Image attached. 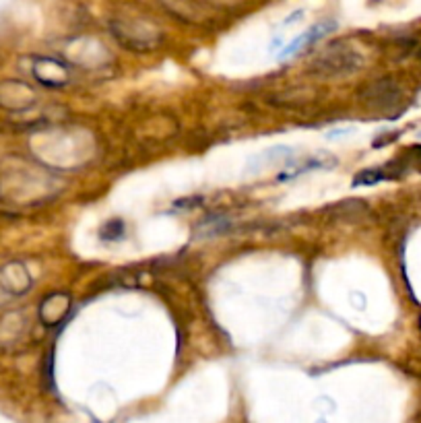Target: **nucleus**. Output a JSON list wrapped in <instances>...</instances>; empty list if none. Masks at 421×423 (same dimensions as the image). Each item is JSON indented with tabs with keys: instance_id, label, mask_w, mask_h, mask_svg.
I'll return each mask as SVG.
<instances>
[{
	"instance_id": "obj_9",
	"label": "nucleus",
	"mask_w": 421,
	"mask_h": 423,
	"mask_svg": "<svg viewBox=\"0 0 421 423\" xmlns=\"http://www.w3.org/2000/svg\"><path fill=\"white\" fill-rule=\"evenodd\" d=\"M164 6L169 15H174L186 23H201V15L196 13V9H192L188 4L186 0H164Z\"/></svg>"
},
{
	"instance_id": "obj_2",
	"label": "nucleus",
	"mask_w": 421,
	"mask_h": 423,
	"mask_svg": "<svg viewBox=\"0 0 421 423\" xmlns=\"http://www.w3.org/2000/svg\"><path fill=\"white\" fill-rule=\"evenodd\" d=\"M110 33L120 46L133 52H151L162 44L159 29L140 19H114L110 21Z\"/></svg>"
},
{
	"instance_id": "obj_8",
	"label": "nucleus",
	"mask_w": 421,
	"mask_h": 423,
	"mask_svg": "<svg viewBox=\"0 0 421 423\" xmlns=\"http://www.w3.org/2000/svg\"><path fill=\"white\" fill-rule=\"evenodd\" d=\"M332 27H335V23H320V25H314L310 31H305L304 35H300L298 40H293L291 44H289V47H285L283 50V58H287V56H293V54H298L302 47L310 46V44H314V42H318L320 38H325L327 33H330L332 31Z\"/></svg>"
},
{
	"instance_id": "obj_1",
	"label": "nucleus",
	"mask_w": 421,
	"mask_h": 423,
	"mask_svg": "<svg viewBox=\"0 0 421 423\" xmlns=\"http://www.w3.org/2000/svg\"><path fill=\"white\" fill-rule=\"evenodd\" d=\"M361 67H364V56L359 52L345 44H332L310 64L308 71L318 79H337L353 74Z\"/></svg>"
},
{
	"instance_id": "obj_6",
	"label": "nucleus",
	"mask_w": 421,
	"mask_h": 423,
	"mask_svg": "<svg viewBox=\"0 0 421 423\" xmlns=\"http://www.w3.org/2000/svg\"><path fill=\"white\" fill-rule=\"evenodd\" d=\"M31 74L46 87H62L70 81L69 67L56 58H35L31 64Z\"/></svg>"
},
{
	"instance_id": "obj_3",
	"label": "nucleus",
	"mask_w": 421,
	"mask_h": 423,
	"mask_svg": "<svg viewBox=\"0 0 421 423\" xmlns=\"http://www.w3.org/2000/svg\"><path fill=\"white\" fill-rule=\"evenodd\" d=\"M38 101L35 89L21 79H6L0 81V108L13 114L25 112L33 108Z\"/></svg>"
},
{
	"instance_id": "obj_7",
	"label": "nucleus",
	"mask_w": 421,
	"mask_h": 423,
	"mask_svg": "<svg viewBox=\"0 0 421 423\" xmlns=\"http://www.w3.org/2000/svg\"><path fill=\"white\" fill-rule=\"evenodd\" d=\"M70 310V298L67 293H52L40 306V320L46 327H56L64 320Z\"/></svg>"
},
{
	"instance_id": "obj_5",
	"label": "nucleus",
	"mask_w": 421,
	"mask_h": 423,
	"mask_svg": "<svg viewBox=\"0 0 421 423\" xmlns=\"http://www.w3.org/2000/svg\"><path fill=\"white\" fill-rule=\"evenodd\" d=\"M31 289V275L23 262L13 260L0 269V291L6 298H19Z\"/></svg>"
},
{
	"instance_id": "obj_4",
	"label": "nucleus",
	"mask_w": 421,
	"mask_h": 423,
	"mask_svg": "<svg viewBox=\"0 0 421 423\" xmlns=\"http://www.w3.org/2000/svg\"><path fill=\"white\" fill-rule=\"evenodd\" d=\"M361 99L372 108V110H380V112H391L397 110L400 106V87L393 79H380L376 83H370L364 91H361Z\"/></svg>"
}]
</instances>
